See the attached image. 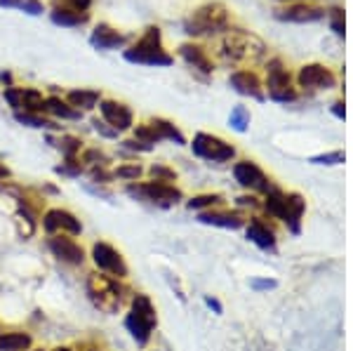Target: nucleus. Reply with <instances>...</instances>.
Segmentation results:
<instances>
[{
  "label": "nucleus",
  "mask_w": 353,
  "mask_h": 351,
  "mask_svg": "<svg viewBox=\"0 0 353 351\" xmlns=\"http://www.w3.org/2000/svg\"><path fill=\"white\" fill-rule=\"evenodd\" d=\"M92 128H94V132H99L101 137H106V139H118V130H113L109 123H104V121H99V118H94L92 121Z\"/></svg>",
  "instance_id": "58836bf2"
},
{
  "label": "nucleus",
  "mask_w": 353,
  "mask_h": 351,
  "mask_svg": "<svg viewBox=\"0 0 353 351\" xmlns=\"http://www.w3.org/2000/svg\"><path fill=\"white\" fill-rule=\"evenodd\" d=\"M48 250L52 252L59 262L68 264V267H83L85 264V248L73 236H48Z\"/></svg>",
  "instance_id": "1a4fd4ad"
},
{
  "label": "nucleus",
  "mask_w": 353,
  "mask_h": 351,
  "mask_svg": "<svg viewBox=\"0 0 353 351\" xmlns=\"http://www.w3.org/2000/svg\"><path fill=\"white\" fill-rule=\"evenodd\" d=\"M205 304H208V307L212 309L217 316H219V314H224V307H221V302H219V299H214V297H210V295H208V297H205Z\"/></svg>",
  "instance_id": "a18cd8bd"
},
{
  "label": "nucleus",
  "mask_w": 353,
  "mask_h": 351,
  "mask_svg": "<svg viewBox=\"0 0 353 351\" xmlns=\"http://www.w3.org/2000/svg\"><path fill=\"white\" fill-rule=\"evenodd\" d=\"M85 290H88L90 302L97 309L106 311V314H118V309L130 297V288L125 285V281H118L113 276L101 274V271H94V274L88 276Z\"/></svg>",
  "instance_id": "f257e3e1"
},
{
  "label": "nucleus",
  "mask_w": 353,
  "mask_h": 351,
  "mask_svg": "<svg viewBox=\"0 0 353 351\" xmlns=\"http://www.w3.org/2000/svg\"><path fill=\"white\" fill-rule=\"evenodd\" d=\"M45 111L52 113L54 118H61V121H81V118H83V113H81V111L73 109V106L68 104V101L59 99V97L45 99Z\"/></svg>",
  "instance_id": "b1692460"
},
{
  "label": "nucleus",
  "mask_w": 353,
  "mask_h": 351,
  "mask_svg": "<svg viewBox=\"0 0 353 351\" xmlns=\"http://www.w3.org/2000/svg\"><path fill=\"white\" fill-rule=\"evenodd\" d=\"M250 288H252L254 292L273 290V288H278V281L276 279H252L250 281Z\"/></svg>",
  "instance_id": "ea45409f"
},
{
  "label": "nucleus",
  "mask_w": 353,
  "mask_h": 351,
  "mask_svg": "<svg viewBox=\"0 0 353 351\" xmlns=\"http://www.w3.org/2000/svg\"><path fill=\"white\" fill-rule=\"evenodd\" d=\"M238 205H241V208H254V205H257V198L241 196V198H238Z\"/></svg>",
  "instance_id": "49530a36"
},
{
  "label": "nucleus",
  "mask_w": 353,
  "mask_h": 351,
  "mask_svg": "<svg viewBox=\"0 0 353 351\" xmlns=\"http://www.w3.org/2000/svg\"><path fill=\"white\" fill-rule=\"evenodd\" d=\"M8 177H10V170L5 166H0V182H3V179H8Z\"/></svg>",
  "instance_id": "8fccbe9b"
},
{
  "label": "nucleus",
  "mask_w": 353,
  "mask_h": 351,
  "mask_svg": "<svg viewBox=\"0 0 353 351\" xmlns=\"http://www.w3.org/2000/svg\"><path fill=\"white\" fill-rule=\"evenodd\" d=\"M90 177H92L94 184H111L113 179V172H106L104 168H92V172H90Z\"/></svg>",
  "instance_id": "a19ab883"
},
{
  "label": "nucleus",
  "mask_w": 353,
  "mask_h": 351,
  "mask_svg": "<svg viewBox=\"0 0 353 351\" xmlns=\"http://www.w3.org/2000/svg\"><path fill=\"white\" fill-rule=\"evenodd\" d=\"M125 59L132 61V64H149V66H170L172 64V57L163 50L161 31H158L156 26L146 28L141 41L125 52Z\"/></svg>",
  "instance_id": "20e7f679"
},
{
  "label": "nucleus",
  "mask_w": 353,
  "mask_h": 351,
  "mask_svg": "<svg viewBox=\"0 0 353 351\" xmlns=\"http://www.w3.org/2000/svg\"><path fill=\"white\" fill-rule=\"evenodd\" d=\"M21 10L28 12V14H41L43 12V5L38 3V0H26V3L21 5Z\"/></svg>",
  "instance_id": "c03bdc74"
},
{
  "label": "nucleus",
  "mask_w": 353,
  "mask_h": 351,
  "mask_svg": "<svg viewBox=\"0 0 353 351\" xmlns=\"http://www.w3.org/2000/svg\"><path fill=\"white\" fill-rule=\"evenodd\" d=\"M85 351H101V349H97V347H90V349H85Z\"/></svg>",
  "instance_id": "864d4df0"
},
{
  "label": "nucleus",
  "mask_w": 353,
  "mask_h": 351,
  "mask_svg": "<svg viewBox=\"0 0 353 351\" xmlns=\"http://www.w3.org/2000/svg\"><path fill=\"white\" fill-rule=\"evenodd\" d=\"M90 257H92V264L97 267V271L106 276H113L118 281H125L130 276V267L125 262L123 252L118 248H113L111 243L106 241H97L90 250Z\"/></svg>",
  "instance_id": "423d86ee"
},
{
  "label": "nucleus",
  "mask_w": 353,
  "mask_h": 351,
  "mask_svg": "<svg viewBox=\"0 0 353 351\" xmlns=\"http://www.w3.org/2000/svg\"><path fill=\"white\" fill-rule=\"evenodd\" d=\"M231 85L236 92L245 94V97H254V99H264V92H261V83L254 73L250 71H236L231 76Z\"/></svg>",
  "instance_id": "dca6fc26"
},
{
  "label": "nucleus",
  "mask_w": 353,
  "mask_h": 351,
  "mask_svg": "<svg viewBox=\"0 0 353 351\" xmlns=\"http://www.w3.org/2000/svg\"><path fill=\"white\" fill-rule=\"evenodd\" d=\"M151 128L158 132V137L163 139H170V141H174V144H186V139H184V134L176 130L172 123L170 121H163V118H153L151 121Z\"/></svg>",
  "instance_id": "a878e982"
},
{
  "label": "nucleus",
  "mask_w": 353,
  "mask_h": 351,
  "mask_svg": "<svg viewBox=\"0 0 353 351\" xmlns=\"http://www.w3.org/2000/svg\"><path fill=\"white\" fill-rule=\"evenodd\" d=\"M66 101L73 106V109H78L83 113V111H92L101 101V97L97 90H71V92L66 94Z\"/></svg>",
  "instance_id": "5701e85b"
},
{
  "label": "nucleus",
  "mask_w": 353,
  "mask_h": 351,
  "mask_svg": "<svg viewBox=\"0 0 353 351\" xmlns=\"http://www.w3.org/2000/svg\"><path fill=\"white\" fill-rule=\"evenodd\" d=\"M332 111H334V116H337V118H344L346 116V113H344V104H341V101L332 104Z\"/></svg>",
  "instance_id": "09e8293b"
},
{
  "label": "nucleus",
  "mask_w": 353,
  "mask_h": 351,
  "mask_svg": "<svg viewBox=\"0 0 353 351\" xmlns=\"http://www.w3.org/2000/svg\"><path fill=\"white\" fill-rule=\"evenodd\" d=\"M151 174H153V179H158V182H168V184H172L174 179H176V174H174V170H170V168H165V166H151Z\"/></svg>",
  "instance_id": "4c0bfd02"
},
{
  "label": "nucleus",
  "mask_w": 353,
  "mask_h": 351,
  "mask_svg": "<svg viewBox=\"0 0 353 351\" xmlns=\"http://www.w3.org/2000/svg\"><path fill=\"white\" fill-rule=\"evenodd\" d=\"M99 111H101V121L109 123L113 130L125 132V130L134 128V116L130 111V106L121 104V101L113 99H101L99 101Z\"/></svg>",
  "instance_id": "ddd939ff"
},
{
  "label": "nucleus",
  "mask_w": 353,
  "mask_h": 351,
  "mask_svg": "<svg viewBox=\"0 0 353 351\" xmlns=\"http://www.w3.org/2000/svg\"><path fill=\"white\" fill-rule=\"evenodd\" d=\"M181 57H184L186 61L193 66V69H201L203 73H210L212 71V61L208 59V54H205L203 48H196V45H181Z\"/></svg>",
  "instance_id": "393cba45"
},
{
  "label": "nucleus",
  "mask_w": 353,
  "mask_h": 351,
  "mask_svg": "<svg viewBox=\"0 0 353 351\" xmlns=\"http://www.w3.org/2000/svg\"><path fill=\"white\" fill-rule=\"evenodd\" d=\"M125 194L130 198H134V201L151 203V205H156V208H163V210L176 205V203L184 198L174 184L158 182V179H153V182H130L125 186Z\"/></svg>",
  "instance_id": "7ed1b4c3"
},
{
  "label": "nucleus",
  "mask_w": 353,
  "mask_h": 351,
  "mask_svg": "<svg viewBox=\"0 0 353 351\" xmlns=\"http://www.w3.org/2000/svg\"><path fill=\"white\" fill-rule=\"evenodd\" d=\"M233 177H236V182L245 186V189H257V191H273L271 182L266 179V174L261 172V168L257 163L252 161H241L233 166Z\"/></svg>",
  "instance_id": "f8f14e48"
},
{
  "label": "nucleus",
  "mask_w": 353,
  "mask_h": 351,
  "mask_svg": "<svg viewBox=\"0 0 353 351\" xmlns=\"http://www.w3.org/2000/svg\"><path fill=\"white\" fill-rule=\"evenodd\" d=\"M123 323H125V330L130 332V337H132L134 342H137V347H146V344H149V339H151V335H153V330H156V328L149 325L146 321H141L139 316L132 314V311H128V314H125Z\"/></svg>",
  "instance_id": "a211bd4d"
},
{
  "label": "nucleus",
  "mask_w": 353,
  "mask_h": 351,
  "mask_svg": "<svg viewBox=\"0 0 353 351\" xmlns=\"http://www.w3.org/2000/svg\"><path fill=\"white\" fill-rule=\"evenodd\" d=\"M54 172L61 174V177H81L83 174L81 158H66V163H61V166L54 168Z\"/></svg>",
  "instance_id": "72a5a7b5"
},
{
  "label": "nucleus",
  "mask_w": 353,
  "mask_h": 351,
  "mask_svg": "<svg viewBox=\"0 0 353 351\" xmlns=\"http://www.w3.org/2000/svg\"><path fill=\"white\" fill-rule=\"evenodd\" d=\"M5 101L17 111H31V113H41L45 111V99L38 90H31V88H5L3 92Z\"/></svg>",
  "instance_id": "9b49d317"
},
{
  "label": "nucleus",
  "mask_w": 353,
  "mask_h": 351,
  "mask_svg": "<svg viewBox=\"0 0 353 351\" xmlns=\"http://www.w3.org/2000/svg\"><path fill=\"white\" fill-rule=\"evenodd\" d=\"M198 222L210 224V226H221V229H241L245 224V219L238 212H212L205 210L198 214Z\"/></svg>",
  "instance_id": "6ab92c4d"
},
{
  "label": "nucleus",
  "mask_w": 353,
  "mask_h": 351,
  "mask_svg": "<svg viewBox=\"0 0 353 351\" xmlns=\"http://www.w3.org/2000/svg\"><path fill=\"white\" fill-rule=\"evenodd\" d=\"M43 226V231L48 236H81L83 234V224L81 219L73 212L64 210V208H50V210L43 212V217L38 219Z\"/></svg>",
  "instance_id": "0eeeda50"
},
{
  "label": "nucleus",
  "mask_w": 353,
  "mask_h": 351,
  "mask_svg": "<svg viewBox=\"0 0 353 351\" xmlns=\"http://www.w3.org/2000/svg\"><path fill=\"white\" fill-rule=\"evenodd\" d=\"M81 144H83V141L78 139V137H71V134H61L57 149H59L66 158H78V156H81Z\"/></svg>",
  "instance_id": "7c9ffc66"
},
{
  "label": "nucleus",
  "mask_w": 353,
  "mask_h": 351,
  "mask_svg": "<svg viewBox=\"0 0 353 351\" xmlns=\"http://www.w3.org/2000/svg\"><path fill=\"white\" fill-rule=\"evenodd\" d=\"M123 149H128V151H139V154H146V151H151L153 146L141 144V141H137V139H125V141H123Z\"/></svg>",
  "instance_id": "37998d69"
},
{
  "label": "nucleus",
  "mask_w": 353,
  "mask_h": 351,
  "mask_svg": "<svg viewBox=\"0 0 353 351\" xmlns=\"http://www.w3.org/2000/svg\"><path fill=\"white\" fill-rule=\"evenodd\" d=\"M134 139L141 141V144H149V146H156L161 137H158V132L151 128V123H141V126L134 128Z\"/></svg>",
  "instance_id": "2f4dec72"
},
{
  "label": "nucleus",
  "mask_w": 353,
  "mask_h": 351,
  "mask_svg": "<svg viewBox=\"0 0 353 351\" xmlns=\"http://www.w3.org/2000/svg\"><path fill=\"white\" fill-rule=\"evenodd\" d=\"M186 33L189 36H203V33H219L224 28H229V12L224 5L212 3L205 5L198 12H193L191 19H186Z\"/></svg>",
  "instance_id": "39448f33"
},
{
  "label": "nucleus",
  "mask_w": 353,
  "mask_h": 351,
  "mask_svg": "<svg viewBox=\"0 0 353 351\" xmlns=\"http://www.w3.org/2000/svg\"><path fill=\"white\" fill-rule=\"evenodd\" d=\"M54 5L64 10H73V12H88L92 0H54Z\"/></svg>",
  "instance_id": "c9c22d12"
},
{
  "label": "nucleus",
  "mask_w": 353,
  "mask_h": 351,
  "mask_svg": "<svg viewBox=\"0 0 353 351\" xmlns=\"http://www.w3.org/2000/svg\"><path fill=\"white\" fill-rule=\"evenodd\" d=\"M33 347V335L26 330L0 332V351H28Z\"/></svg>",
  "instance_id": "412c9836"
},
{
  "label": "nucleus",
  "mask_w": 353,
  "mask_h": 351,
  "mask_svg": "<svg viewBox=\"0 0 353 351\" xmlns=\"http://www.w3.org/2000/svg\"><path fill=\"white\" fill-rule=\"evenodd\" d=\"M0 81H3V83H10L12 78H10V73H0Z\"/></svg>",
  "instance_id": "3c124183"
},
{
  "label": "nucleus",
  "mask_w": 353,
  "mask_h": 351,
  "mask_svg": "<svg viewBox=\"0 0 353 351\" xmlns=\"http://www.w3.org/2000/svg\"><path fill=\"white\" fill-rule=\"evenodd\" d=\"M224 203V196L219 194H201V196H193L191 201H186V208L189 210H208V208H214Z\"/></svg>",
  "instance_id": "cd10ccee"
},
{
  "label": "nucleus",
  "mask_w": 353,
  "mask_h": 351,
  "mask_svg": "<svg viewBox=\"0 0 353 351\" xmlns=\"http://www.w3.org/2000/svg\"><path fill=\"white\" fill-rule=\"evenodd\" d=\"M141 174H144V168L139 163H125V166H118L113 170V177L123 179V182H139Z\"/></svg>",
  "instance_id": "c85d7f7f"
},
{
  "label": "nucleus",
  "mask_w": 353,
  "mask_h": 351,
  "mask_svg": "<svg viewBox=\"0 0 353 351\" xmlns=\"http://www.w3.org/2000/svg\"><path fill=\"white\" fill-rule=\"evenodd\" d=\"M264 208H266V212L273 214L276 219L285 222L292 234H299L301 217H304V208H306L304 198L299 194H283V191L273 189L269 191V196H266Z\"/></svg>",
  "instance_id": "f03ea898"
},
{
  "label": "nucleus",
  "mask_w": 353,
  "mask_h": 351,
  "mask_svg": "<svg viewBox=\"0 0 353 351\" xmlns=\"http://www.w3.org/2000/svg\"><path fill=\"white\" fill-rule=\"evenodd\" d=\"M229 123H231V128L236 130V132H245L250 126V111L245 109V106H236V109L231 111V116H229Z\"/></svg>",
  "instance_id": "473e14b6"
},
{
  "label": "nucleus",
  "mask_w": 353,
  "mask_h": 351,
  "mask_svg": "<svg viewBox=\"0 0 353 351\" xmlns=\"http://www.w3.org/2000/svg\"><path fill=\"white\" fill-rule=\"evenodd\" d=\"M248 241L254 243L261 250H276V234L264 219L252 217L248 224Z\"/></svg>",
  "instance_id": "2eb2a0df"
},
{
  "label": "nucleus",
  "mask_w": 353,
  "mask_h": 351,
  "mask_svg": "<svg viewBox=\"0 0 353 351\" xmlns=\"http://www.w3.org/2000/svg\"><path fill=\"white\" fill-rule=\"evenodd\" d=\"M52 351H73L71 347H57V349H52Z\"/></svg>",
  "instance_id": "603ef678"
},
{
  "label": "nucleus",
  "mask_w": 353,
  "mask_h": 351,
  "mask_svg": "<svg viewBox=\"0 0 353 351\" xmlns=\"http://www.w3.org/2000/svg\"><path fill=\"white\" fill-rule=\"evenodd\" d=\"M311 163H316V166H339V163H344V154L341 151H332V154L313 156Z\"/></svg>",
  "instance_id": "e433bc0d"
},
{
  "label": "nucleus",
  "mask_w": 353,
  "mask_h": 351,
  "mask_svg": "<svg viewBox=\"0 0 353 351\" xmlns=\"http://www.w3.org/2000/svg\"><path fill=\"white\" fill-rule=\"evenodd\" d=\"M90 43H92L97 50H116V48H121V45L125 43V36H121L118 31H113L111 26L99 24L94 28Z\"/></svg>",
  "instance_id": "4be33fe9"
},
{
  "label": "nucleus",
  "mask_w": 353,
  "mask_h": 351,
  "mask_svg": "<svg viewBox=\"0 0 353 351\" xmlns=\"http://www.w3.org/2000/svg\"><path fill=\"white\" fill-rule=\"evenodd\" d=\"M28 351H48V349H33V347H31V349H28Z\"/></svg>",
  "instance_id": "5fc2aeb1"
},
{
  "label": "nucleus",
  "mask_w": 353,
  "mask_h": 351,
  "mask_svg": "<svg viewBox=\"0 0 353 351\" xmlns=\"http://www.w3.org/2000/svg\"><path fill=\"white\" fill-rule=\"evenodd\" d=\"M332 31L337 33V36H344V12H341L339 8L332 10Z\"/></svg>",
  "instance_id": "79ce46f5"
},
{
  "label": "nucleus",
  "mask_w": 353,
  "mask_h": 351,
  "mask_svg": "<svg viewBox=\"0 0 353 351\" xmlns=\"http://www.w3.org/2000/svg\"><path fill=\"white\" fill-rule=\"evenodd\" d=\"M269 97L276 99V101H292L297 97L292 88V81H290V73L285 71L281 59H271L269 61Z\"/></svg>",
  "instance_id": "9d476101"
},
{
  "label": "nucleus",
  "mask_w": 353,
  "mask_h": 351,
  "mask_svg": "<svg viewBox=\"0 0 353 351\" xmlns=\"http://www.w3.org/2000/svg\"><path fill=\"white\" fill-rule=\"evenodd\" d=\"M14 121L21 123V126H28V128H54L50 121H45L41 113H31V111H17Z\"/></svg>",
  "instance_id": "c756f323"
},
{
  "label": "nucleus",
  "mask_w": 353,
  "mask_h": 351,
  "mask_svg": "<svg viewBox=\"0 0 353 351\" xmlns=\"http://www.w3.org/2000/svg\"><path fill=\"white\" fill-rule=\"evenodd\" d=\"M299 85L304 90H332L337 85V78L325 66L309 64L299 71Z\"/></svg>",
  "instance_id": "4468645a"
},
{
  "label": "nucleus",
  "mask_w": 353,
  "mask_h": 351,
  "mask_svg": "<svg viewBox=\"0 0 353 351\" xmlns=\"http://www.w3.org/2000/svg\"><path fill=\"white\" fill-rule=\"evenodd\" d=\"M52 21L61 26H81L88 21V12H73V10L54 8L52 10Z\"/></svg>",
  "instance_id": "bb28decb"
},
{
  "label": "nucleus",
  "mask_w": 353,
  "mask_h": 351,
  "mask_svg": "<svg viewBox=\"0 0 353 351\" xmlns=\"http://www.w3.org/2000/svg\"><path fill=\"white\" fill-rule=\"evenodd\" d=\"M81 163H85V166H92V168H106L109 158H106V154H101L99 149H85L81 154Z\"/></svg>",
  "instance_id": "f704fd0d"
},
{
  "label": "nucleus",
  "mask_w": 353,
  "mask_h": 351,
  "mask_svg": "<svg viewBox=\"0 0 353 351\" xmlns=\"http://www.w3.org/2000/svg\"><path fill=\"white\" fill-rule=\"evenodd\" d=\"M325 17L323 8H313V5H292V8L278 12V19L283 21H297V24H309V21H318Z\"/></svg>",
  "instance_id": "f3484780"
},
{
  "label": "nucleus",
  "mask_w": 353,
  "mask_h": 351,
  "mask_svg": "<svg viewBox=\"0 0 353 351\" xmlns=\"http://www.w3.org/2000/svg\"><path fill=\"white\" fill-rule=\"evenodd\" d=\"M26 0H0V5H8V8H21Z\"/></svg>",
  "instance_id": "de8ad7c7"
},
{
  "label": "nucleus",
  "mask_w": 353,
  "mask_h": 351,
  "mask_svg": "<svg viewBox=\"0 0 353 351\" xmlns=\"http://www.w3.org/2000/svg\"><path fill=\"white\" fill-rule=\"evenodd\" d=\"M130 311L139 316L141 321H146L149 325H153V328L158 325L156 307H153L151 297H149V295H144V292H134V295L130 297Z\"/></svg>",
  "instance_id": "aec40b11"
},
{
  "label": "nucleus",
  "mask_w": 353,
  "mask_h": 351,
  "mask_svg": "<svg viewBox=\"0 0 353 351\" xmlns=\"http://www.w3.org/2000/svg\"><path fill=\"white\" fill-rule=\"evenodd\" d=\"M193 154L205 158V161H212V163H226L236 156V149L231 144H226L224 139L214 137V134H205L198 132L193 137Z\"/></svg>",
  "instance_id": "6e6552de"
}]
</instances>
